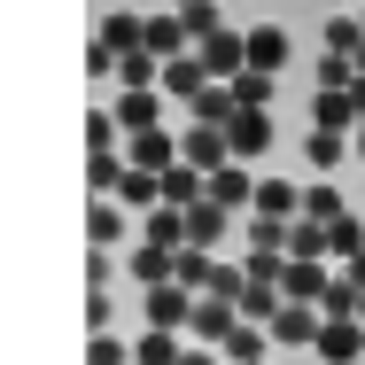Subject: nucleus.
I'll return each instance as SVG.
<instances>
[{"mask_svg": "<svg viewBox=\"0 0 365 365\" xmlns=\"http://www.w3.org/2000/svg\"><path fill=\"white\" fill-rule=\"evenodd\" d=\"M311 350H319L327 365H358V358H365V319H327Z\"/></svg>", "mask_w": 365, "mask_h": 365, "instance_id": "7ed1b4c3", "label": "nucleus"}, {"mask_svg": "<svg viewBox=\"0 0 365 365\" xmlns=\"http://www.w3.org/2000/svg\"><path fill=\"white\" fill-rule=\"evenodd\" d=\"M365 47V16H327V47L319 55H358Z\"/></svg>", "mask_w": 365, "mask_h": 365, "instance_id": "c756f323", "label": "nucleus"}, {"mask_svg": "<svg viewBox=\"0 0 365 365\" xmlns=\"http://www.w3.org/2000/svg\"><path fill=\"white\" fill-rule=\"evenodd\" d=\"M109 109H117L125 133H155V125H163V86H148V93H117Z\"/></svg>", "mask_w": 365, "mask_h": 365, "instance_id": "2eb2a0df", "label": "nucleus"}, {"mask_svg": "<svg viewBox=\"0 0 365 365\" xmlns=\"http://www.w3.org/2000/svg\"><path fill=\"white\" fill-rule=\"evenodd\" d=\"M125 171H133V155H117V148H86V195L101 202V195H117L125 187Z\"/></svg>", "mask_w": 365, "mask_h": 365, "instance_id": "9b49d317", "label": "nucleus"}, {"mask_svg": "<svg viewBox=\"0 0 365 365\" xmlns=\"http://www.w3.org/2000/svg\"><path fill=\"white\" fill-rule=\"evenodd\" d=\"M202 86H210V71H202V55H179V63H163V93H171V101H195Z\"/></svg>", "mask_w": 365, "mask_h": 365, "instance_id": "412c9836", "label": "nucleus"}, {"mask_svg": "<svg viewBox=\"0 0 365 365\" xmlns=\"http://www.w3.org/2000/svg\"><path fill=\"white\" fill-rule=\"evenodd\" d=\"M241 272H249V280H264V288H280V280H288V249H257V241H249Z\"/></svg>", "mask_w": 365, "mask_h": 365, "instance_id": "cd10ccee", "label": "nucleus"}, {"mask_svg": "<svg viewBox=\"0 0 365 365\" xmlns=\"http://www.w3.org/2000/svg\"><path fill=\"white\" fill-rule=\"evenodd\" d=\"M187 109H195V125H233V117H241V101H233V86H225V78H210Z\"/></svg>", "mask_w": 365, "mask_h": 365, "instance_id": "f3484780", "label": "nucleus"}, {"mask_svg": "<svg viewBox=\"0 0 365 365\" xmlns=\"http://www.w3.org/2000/svg\"><path fill=\"white\" fill-rule=\"evenodd\" d=\"M86 365H133V350H125L117 334H93V342H86Z\"/></svg>", "mask_w": 365, "mask_h": 365, "instance_id": "58836bf2", "label": "nucleus"}, {"mask_svg": "<svg viewBox=\"0 0 365 365\" xmlns=\"http://www.w3.org/2000/svg\"><path fill=\"white\" fill-rule=\"evenodd\" d=\"M101 39H109L117 55H140V47H148V16H140V8H117V16L101 24Z\"/></svg>", "mask_w": 365, "mask_h": 365, "instance_id": "6ab92c4d", "label": "nucleus"}, {"mask_svg": "<svg viewBox=\"0 0 365 365\" xmlns=\"http://www.w3.org/2000/svg\"><path fill=\"white\" fill-rule=\"evenodd\" d=\"M358 16H365V8H358Z\"/></svg>", "mask_w": 365, "mask_h": 365, "instance_id": "09e8293b", "label": "nucleus"}, {"mask_svg": "<svg viewBox=\"0 0 365 365\" xmlns=\"http://www.w3.org/2000/svg\"><path fill=\"white\" fill-rule=\"evenodd\" d=\"M225 140H233V163H257V155L272 148V109H241V117L225 125Z\"/></svg>", "mask_w": 365, "mask_h": 365, "instance_id": "423d86ee", "label": "nucleus"}, {"mask_svg": "<svg viewBox=\"0 0 365 365\" xmlns=\"http://www.w3.org/2000/svg\"><path fill=\"white\" fill-rule=\"evenodd\" d=\"M264 350H272V327H257V319H241V327H233V342H225V365H257Z\"/></svg>", "mask_w": 365, "mask_h": 365, "instance_id": "393cba45", "label": "nucleus"}, {"mask_svg": "<svg viewBox=\"0 0 365 365\" xmlns=\"http://www.w3.org/2000/svg\"><path fill=\"white\" fill-rule=\"evenodd\" d=\"M195 55H202L210 78H241V71H249V31H210Z\"/></svg>", "mask_w": 365, "mask_h": 365, "instance_id": "20e7f679", "label": "nucleus"}, {"mask_svg": "<svg viewBox=\"0 0 365 365\" xmlns=\"http://www.w3.org/2000/svg\"><path fill=\"white\" fill-rule=\"evenodd\" d=\"M202 195H210V171H202V163H187V155H179V163H171V171H163V202H171V210H195V202H202Z\"/></svg>", "mask_w": 365, "mask_h": 365, "instance_id": "f8f14e48", "label": "nucleus"}, {"mask_svg": "<svg viewBox=\"0 0 365 365\" xmlns=\"http://www.w3.org/2000/svg\"><path fill=\"white\" fill-rule=\"evenodd\" d=\"M288 257H327V264H334V249H327V225H319V218H295V225H288Z\"/></svg>", "mask_w": 365, "mask_h": 365, "instance_id": "473e14b6", "label": "nucleus"}, {"mask_svg": "<svg viewBox=\"0 0 365 365\" xmlns=\"http://www.w3.org/2000/svg\"><path fill=\"white\" fill-rule=\"evenodd\" d=\"M249 63L280 78V63H288V31H280V24H257V31H249Z\"/></svg>", "mask_w": 365, "mask_h": 365, "instance_id": "b1692460", "label": "nucleus"}, {"mask_svg": "<svg viewBox=\"0 0 365 365\" xmlns=\"http://www.w3.org/2000/svg\"><path fill=\"white\" fill-rule=\"evenodd\" d=\"M233 327H241V303H225V295H202V303H195V327H187V342H202V350H225V342H233Z\"/></svg>", "mask_w": 365, "mask_h": 365, "instance_id": "f03ea898", "label": "nucleus"}, {"mask_svg": "<svg viewBox=\"0 0 365 365\" xmlns=\"http://www.w3.org/2000/svg\"><path fill=\"white\" fill-rule=\"evenodd\" d=\"M327 288H334L327 257H288V280H280V295H288V303H319Z\"/></svg>", "mask_w": 365, "mask_h": 365, "instance_id": "6e6552de", "label": "nucleus"}, {"mask_svg": "<svg viewBox=\"0 0 365 365\" xmlns=\"http://www.w3.org/2000/svg\"><path fill=\"white\" fill-rule=\"evenodd\" d=\"M327 249H334V264H350V257H365V225L342 210V218L327 225Z\"/></svg>", "mask_w": 365, "mask_h": 365, "instance_id": "2f4dec72", "label": "nucleus"}, {"mask_svg": "<svg viewBox=\"0 0 365 365\" xmlns=\"http://www.w3.org/2000/svg\"><path fill=\"white\" fill-rule=\"evenodd\" d=\"M86 233H93V249H117V241H125V202L101 195V202L86 210Z\"/></svg>", "mask_w": 365, "mask_h": 365, "instance_id": "a878e982", "label": "nucleus"}, {"mask_svg": "<svg viewBox=\"0 0 365 365\" xmlns=\"http://www.w3.org/2000/svg\"><path fill=\"white\" fill-rule=\"evenodd\" d=\"M225 233H233V210H225V202H210V195H202V202L187 210V249H218Z\"/></svg>", "mask_w": 365, "mask_h": 365, "instance_id": "1a4fd4ad", "label": "nucleus"}, {"mask_svg": "<svg viewBox=\"0 0 365 365\" xmlns=\"http://www.w3.org/2000/svg\"><path fill=\"white\" fill-rule=\"evenodd\" d=\"M195 303L202 295L187 280H163V288H140V327H163V334H187L195 327Z\"/></svg>", "mask_w": 365, "mask_h": 365, "instance_id": "f257e3e1", "label": "nucleus"}, {"mask_svg": "<svg viewBox=\"0 0 365 365\" xmlns=\"http://www.w3.org/2000/svg\"><path fill=\"white\" fill-rule=\"evenodd\" d=\"M225 86H233V101H241V109H272V71H257V63H249V71L225 78Z\"/></svg>", "mask_w": 365, "mask_h": 365, "instance_id": "7c9ffc66", "label": "nucleus"}, {"mask_svg": "<svg viewBox=\"0 0 365 365\" xmlns=\"http://www.w3.org/2000/svg\"><path fill=\"white\" fill-rule=\"evenodd\" d=\"M358 86V63L350 55H319V93H350Z\"/></svg>", "mask_w": 365, "mask_h": 365, "instance_id": "72a5a7b5", "label": "nucleus"}, {"mask_svg": "<svg viewBox=\"0 0 365 365\" xmlns=\"http://www.w3.org/2000/svg\"><path fill=\"white\" fill-rule=\"evenodd\" d=\"M257 365H272V358H257Z\"/></svg>", "mask_w": 365, "mask_h": 365, "instance_id": "de8ad7c7", "label": "nucleus"}, {"mask_svg": "<svg viewBox=\"0 0 365 365\" xmlns=\"http://www.w3.org/2000/svg\"><path fill=\"white\" fill-rule=\"evenodd\" d=\"M86 148H125V125H117V109H93V117H86Z\"/></svg>", "mask_w": 365, "mask_h": 365, "instance_id": "f704fd0d", "label": "nucleus"}, {"mask_svg": "<svg viewBox=\"0 0 365 365\" xmlns=\"http://www.w3.org/2000/svg\"><path fill=\"white\" fill-rule=\"evenodd\" d=\"M358 155H365V125H358Z\"/></svg>", "mask_w": 365, "mask_h": 365, "instance_id": "c03bdc74", "label": "nucleus"}, {"mask_svg": "<svg viewBox=\"0 0 365 365\" xmlns=\"http://www.w3.org/2000/svg\"><path fill=\"white\" fill-rule=\"evenodd\" d=\"M109 280H117V257L93 249V257H86V288H109Z\"/></svg>", "mask_w": 365, "mask_h": 365, "instance_id": "ea45409f", "label": "nucleus"}, {"mask_svg": "<svg viewBox=\"0 0 365 365\" xmlns=\"http://www.w3.org/2000/svg\"><path fill=\"white\" fill-rule=\"evenodd\" d=\"M350 133H327V125H311V133H303V155H311V163H319V171H334V163H342V155H350Z\"/></svg>", "mask_w": 365, "mask_h": 365, "instance_id": "bb28decb", "label": "nucleus"}, {"mask_svg": "<svg viewBox=\"0 0 365 365\" xmlns=\"http://www.w3.org/2000/svg\"><path fill=\"white\" fill-rule=\"evenodd\" d=\"M117 63H125V55H117V47H109V39L93 31V39H86V78H109Z\"/></svg>", "mask_w": 365, "mask_h": 365, "instance_id": "4c0bfd02", "label": "nucleus"}, {"mask_svg": "<svg viewBox=\"0 0 365 365\" xmlns=\"http://www.w3.org/2000/svg\"><path fill=\"white\" fill-rule=\"evenodd\" d=\"M303 218H319V225L342 218V187H334V171H327L319 187H303Z\"/></svg>", "mask_w": 365, "mask_h": 365, "instance_id": "c85d7f7f", "label": "nucleus"}, {"mask_svg": "<svg viewBox=\"0 0 365 365\" xmlns=\"http://www.w3.org/2000/svg\"><path fill=\"white\" fill-rule=\"evenodd\" d=\"M179 155L202 163V171H225V163H233V140H225V125H187V133H179Z\"/></svg>", "mask_w": 365, "mask_h": 365, "instance_id": "39448f33", "label": "nucleus"}, {"mask_svg": "<svg viewBox=\"0 0 365 365\" xmlns=\"http://www.w3.org/2000/svg\"><path fill=\"white\" fill-rule=\"evenodd\" d=\"M125 155H133L140 171H171V163H179V133H163V125H155V133H125Z\"/></svg>", "mask_w": 365, "mask_h": 365, "instance_id": "ddd939ff", "label": "nucleus"}, {"mask_svg": "<svg viewBox=\"0 0 365 365\" xmlns=\"http://www.w3.org/2000/svg\"><path fill=\"white\" fill-rule=\"evenodd\" d=\"M187 358V342L179 334H163V327H140V342H133V365H179Z\"/></svg>", "mask_w": 365, "mask_h": 365, "instance_id": "5701e85b", "label": "nucleus"}, {"mask_svg": "<svg viewBox=\"0 0 365 365\" xmlns=\"http://www.w3.org/2000/svg\"><path fill=\"white\" fill-rule=\"evenodd\" d=\"M358 319H365V303H358Z\"/></svg>", "mask_w": 365, "mask_h": 365, "instance_id": "49530a36", "label": "nucleus"}, {"mask_svg": "<svg viewBox=\"0 0 365 365\" xmlns=\"http://www.w3.org/2000/svg\"><path fill=\"white\" fill-rule=\"evenodd\" d=\"M179 8H195V0H179Z\"/></svg>", "mask_w": 365, "mask_h": 365, "instance_id": "a18cd8bd", "label": "nucleus"}, {"mask_svg": "<svg viewBox=\"0 0 365 365\" xmlns=\"http://www.w3.org/2000/svg\"><path fill=\"white\" fill-rule=\"evenodd\" d=\"M140 241H148V249H187V210L155 202V210L140 218Z\"/></svg>", "mask_w": 365, "mask_h": 365, "instance_id": "dca6fc26", "label": "nucleus"}, {"mask_svg": "<svg viewBox=\"0 0 365 365\" xmlns=\"http://www.w3.org/2000/svg\"><path fill=\"white\" fill-rule=\"evenodd\" d=\"M148 55H163V63L195 55V31H187V16H179V8H171V16H148Z\"/></svg>", "mask_w": 365, "mask_h": 365, "instance_id": "9d476101", "label": "nucleus"}, {"mask_svg": "<svg viewBox=\"0 0 365 365\" xmlns=\"http://www.w3.org/2000/svg\"><path fill=\"white\" fill-rule=\"evenodd\" d=\"M342 272H350V280H358V288H365V257H350V264H342Z\"/></svg>", "mask_w": 365, "mask_h": 365, "instance_id": "37998d69", "label": "nucleus"}, {"mask_svg": "<svg viewBox=\"0 0 365 365\" xmlns=\"http://www.w3.org/2000/svg\"><path fill=\"white\" fill-rule=\"evenodd\" d=\"M179 16H187V31H195V47H202L210 31H225V24H218V0H195V8H179Z\"/></svg>", "mask_w": 365, "mask_h": 365, "instance_id": "e433bc0d", "label": "nucleus"}, {"mask_svg": "<svg viewBox=\"0 0 365 365\" xmlns=\"http://www.w3.org/2000/svg\"><path fill=\"white\" fill-rule=\"evenodd\" d=\"M257 210L264 218H303V187H288V179H257Z\"/></svg>", "mask_w": 365, "mask_h": 365, "instance_id": "aec40b11", "label": "nucleus"}, {"mask_svg": "<svg viewBox=\"0 0 365 365\" xmlns=\"http://www.w3.org/2000/svg\"><path fill=\"white\" fill-rule=\"evenodd\" d=\"M319 327H327V311H319V303H280L272 342H280V350H303V342H319Z\"/></svg>", "mask_w": 365, "mask_h": 365, "instance_id": "0eeeda50", "label": "nucleus"}, {"mask_svg": "<svg viewBox=\"0 0 365 365\" xmlns=\"http://www.w3.org/2000/svg\"><path fill=\"white\" fill-rule=\"evenodd\" d=\"M179 365H225V350H202V342H187V358Z\"/></svg>", "mask_w": 365, "mask_h": 365, "instance_id": "79ce46f5", "label": "nucleus"}, {"mask_svg": "<svg viewBox=\"0 0 365 365\" xmlns=\"http://www.w3.org/2000/svg\"><path fill=\"white\" fill-rule=\"evenodd\" d=\"M117 202H125V210H155V202H163V171H140V163H133V171H125V187H117Z\"/></svg>", "mask_w": 365, "mask_h": 365, "instance_id": "4be33fe9", "label": "nucleus"}, {"mask_svg": "<svg viewBox=\"0 0 365 365\" xmlns=\"http://www.w3.org/2000/svg\"><path fill=\"white\" fill-rule=\"evenodd\" d=\"M210 202H225V210H257V171H249V163L210 171Z\"/></svg>", "mask_w": 365, "mask_h": 365, "instance_id": "4468645a", "label": "nucleus"}, {"mask_svg": "<svg viewBox=\"0 0 365 365\" xmlns=\"http://www.w3.org/2000/svg\"><path fill=\"white\" fill-rule=\"evenodd\" d=\"M210 264H218L210 249H179V280H187V288H195V295L210 288Z\"/></svg>", "mask_w": 365, "mask_h": 365, "instance_id": "c9c22d12", "label": "nucleus"}, {"mask_svg": "<svg viewBox=\"0 0 365 365\" xmlns=\"http://www.w3.org/2000/svg\"><path fill=\"white\" fill-rule=\"evenodd\" d=\"M109 319H117V311H109V295L93 288V295H86V334H109Z\"/></svg>", "mask_w": 365, "mask_h": 365, "instance_id": "a19ab883", "label": "nucleus"}, {"mask_svg": "<svg viewBox=\"0 0 365 365\" xmlns=\"http://www.w3.org/2000/svg\"><path fill=\"white\" fill-rule=\"evenodd\" d=\"M311 125H327V133H350V140H358V101H350V93H319V101H311Z\"/></svg>", "mask_w": 365, "mask_h": 365, "instance_id": "a211bd4d", "label": "nucleus"}]
</instances>
